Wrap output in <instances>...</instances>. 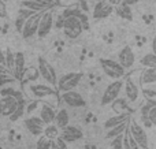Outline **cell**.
Returning <instances> with one entry per match:
<instances>
[{
  "mask_svg": "<svg viewBox=\"0 0 156 149\" xmlns=\"http://www.w3.org/2000/svg\"><path fill=\"white\" fill-rule=\"evenodd\" d=\"M26 95L33 100H41L54 96L55 89L49 84H29L26 86Z\"/></svg>",
  "mask_w": 156,
  "mask_h": 149,
  "instance_id": "6da1fadb",
  "label": "cell"
},
{
  "mask_svg": "<svg viewBox=\"0 0 156 149\" xmlns=\"http://www.w3.org/2000/svg\"><path fill=\"white\" fill-rule=\"evenodd\" d=\"M100 66H101V70L104 71V74L110 77L111 79H122L126 74V70L122 67L118 60L100 59Z\"/></svg>",
  "mask_w": 156,
  "mask_h": 149,
  "instance_id": "7a4b0ae2",
  "label": "cell"
},
{
  "mask_svg": "<svg viewBox=\"0 0 156 149\" xmlns=\"http://www.w3.org/2000/svg\"><path fill=\"white\" fill-rule=\"evenodd\" d=\"M37 68H38V73H40V77L47 84L56 85V82H58L56 71H55L54 66H52L48 60L44 59L43 56H40L37 59Z\"/></svg>",
  "mask_w": 156,
  "mask_h": 149,
  "instance_id": "3957f363",
  "label": "cell"
},
{
  "mask_svg": "<svg viewBox=\"0 0 156 149\" xmlns=\"http://www.w3.org/2000/svg\"><path fill=\"white\" fill-rule=\"evenodd\" d=\"M62 29H63V33H65L66 37L77 38L81 36V33L83 32L85 27H83L80 18H77V16H67V18H65Z\"/></svg>",
  "mask_w": 156,
  "mask_h": 149,
  "instance_id": "277c9868",
  "label": "cell"
},
{
  "mask_svg": "<svg viewBox=\"0 0 156 149\" xmlns=\"http://www.w3.org/2000/svg\"><path fill=\"white\" fill-rule=\"evenodd\" d=\"M82 73H67L62 75L56 82V88L59 92H67V90H73L80 85L81 79H82Z\"/></svg>",
  "mask_w": 156,
  "mask_h": 149,
  "instance_id": "5b68a950",
  "label": "cell"
},
{
  "mask_svg": "<svg viewBox=\"0 0 156 149\" xmlns=\"http://www.w3.org/2000/svg\"><path fill=\"white\" fill-rule=\"evenodd\" d=\"M122 89H123V81L121 79H114L107 88L103 92V96H101V104L103 106H108L111 104L114 100L119 97L121 95Z\"/></svg>",
  "mask_w": 156,
  "mask_h": 149,
  "instance_id": "8992f818",
  "label": "cell"
},
{
  "mask_svg": "<svg viewBox=\"0 0 156 149\" xmlns=\"http://www.w3.org/2000/svg\"><path fill=\"white\" fill-rule=\"evenodd\" d=\"M45 11V10H44ZM44 11H38V12L33 14L30 18H27L26 21H25V25L23 27H22V37L25 38V40H27V38H32L34 37L36 34H37V29H38V22H40V18L41 15H43Z\"/></svg>",
  "mask_w": 156,
  "mask_h": 149,
  "instance_id": "52a82bcc",
  "label": "cell"
},
{
  "mask_svg": "<svg viewBox=\"0 0 156 149\" xmlns=\"http://www.w3.org/2000/svg\"><path fill=\"white\" fill-rule=\"evenodd\" d=\"M54 14H52L51 8H48V10H45L43 12V15H41L40 18V22H38V29H37V36L40 38H44L47 37V36L51 33L52 27H54Z\"/></svg>",
  "mask_w": 156,
  "mask_h": 149,
  "instance_id": "ba28073f",
  "label": "cell"
},
{
  "mask_svg": "<svg viewBox=\"0 0 156 149\" xmlns=\"http://www.w3.org/2000/svg\"><path fill=\"white\" fill-rule=\"evenodd\" d=\"M129 129L130 134L133 136V138L136 140V142L138 144V147L141 149H148V145H149V141H148V136H147V131L138 125L137 122H130L129 120Z\"/></svg>",
  "mask_w": 156,
  "mask_h": 149,
  "instance_id": "9c48e42d",
  "label": "cell"
},
{
  "mask_svg": "<svg viewBox=\"0 0 156 149\" xmlns=\"http://www.w3.org/2000/svg\"><path fill=\"white\" fill-rule=\"evenodd\" d=\"M123 89H125V97L129 103L132 104H137L141 99V92H140V86L133 81L132 78H127L123 82Z\"/></svg>",
  "mask_w": 156,
  "mask_h": 149,
  "instance_id": "30bf717a",
  "label": "cell"
},
{
  "mask_svg": "<svg viewBox=\"0 0 156 149\" xmlns=\"http://www.w3.org/2000/svg\"><path fill=\"white\" fill-rule=\"evenodd\" d=\"M62 101L66 106L71 107V108H82L86 106V101L82 96L76 90H67V92H62Z\"/></svg>",
  "mask_w": 156,
  "mask_h": 149,
  "instance_id": "8fae6325",
  "label": "cell"
},
{
  "mask_svg": "<svg viewBox=\"0 0 156 149\" xmlns=\"http://www.w3.org/2000/svg\"><path fill=\"white\" fill-rule=\"evenodd\" d=\"M23 125H25V127L27 129V131H29L32 136H36V137L37 136L40 137L44 131V127H45V123L43 122V119H41L40 116L26 118V119L23 120Z\"/></svg>",
  "mask_w": 156,
  "mask_h": 149,
  "instance_id": "7c38bea8",
  "label": "cell"
},
{
  "mask_svg": "<svg viewBox=\"0 0 156 149\" xmlns=\"http://www.w3.org/2000/svg\"><path fill=\"white\" fill-rule=\"evenodd\" d=\"M59 137L62 140H65L66 142H76L78 140H81L83 137V133L82 130H81L80 127H77V126H73L69 123L66 127L60 129V134Z\"/></svg>",
  "mask_w": 156,
  "mask_h": 149,
  "instance_id": "4fadbf2b",
  "label": "cell"
},
{
  "mask_svg": "<svg viewBox=\"0 0 156 149\" xmlns=\"http://www.w3.org/2000/svg\"><path fill=\"white\" fill-rule=\"evenodd\" d=\"M18 101L21 100H18L14 96H2V99H0V116H10L15 111Z\"/></svg>",
  "mask_w": 156,
  "mask_h": 149,
  "instance_id": "5bb4252c",
  "label": "cell"
},
{
  "mask_svg": "<svg viewBox=\"0 0 156 149\" xmlns=\"http://www.w3.org/2000/svg\"><path fill=\"white\" fill-rule=\"evenodd\" d=\"M114 12V5H111L107 0H101L97 2L93 7V12H92V18L93 19H104L110 16Z\"/></svg>",
  "mask_w": 156,
  "mask_h": 149,
  "instance_id": "9a60e30c",
  "label": "cell"
},
{
  "mask_svg": "<svg viewBox=\"0 0 156 149\" xmlns=\"http://www.w3.org/2000/svg\"><path fill=\"white\" fill-rule=\"evenodd\" d=\"M118 62L121 63V66L125 70H129L134 66L136 63V55L133 52V49L129 45H126L125 48H122L118 54Z\"/></svg>",
  "mask_w": 156,
  "mask_h": 149,
  "instance_id": "2e32d148",
  "label": "cell"
},
{
  "mask_svg": "<svg viewBox=\"0 0 156 149\" xmlns=\"http://www.w3.org/2000/svg\"><path fill=\"white\" fill-rule=\"evenodd\" d=\"M25 55L23 52H15V62H14V68L11 71V75L15 79H21V75L25 70Z\"/></svg>",
  "mask_w": 156,
  "mask_h": 149,
  "instance_id": "e0dca14e",
  "label": "cell"
},
{
  "mask_svg": "<svg viewBox=\"0 0 156 149\" xmlns=\"http://www.w3.org/2000/svg\"><path fill=\"white\" fill-rule=\"evenodd\" d=\"M55 115H56V111L54 109V107H51L47 103H43V106H41V108H40V115H38V116L43 119V122L45 123V125H51V123H54Z\"/></svg>",
  "mask_w": 156,
  "mask_h": 149,
  "instance_id": "ac0fdd59",
  "label": "cell"
},
{
  "mask_svg": "<svg viewBox=\"0 0 156 149\" xmlns=\"http://www.w3.org/2000/svg\"><path fill=\"white\" fill-rule=\"evenodd\" d=\"M114 11H115V14L119 16V18L125 19V21H133L132 5L126 4L125 2H122L121 4L115 5V7H114Z\"/></svg>",
  "mask_w": 156,
  "mask_h": 149,
  "instance_id": "d6986e66",
  "label": "cell"
},
{
  "mask_svg": "<svg viewBox=\"0 0 156 149\" xmlns=\"http://www.w3.org/2000/svg\"><path fill=\"white\" fill-rule=\"evenodd\" d=\"M130 118H132L130 112H121V114L114 115V116H111L110 119L105 120V122H104V127L108 130V129L114 127V126L121 125V123L126 122V120H130Z\"/></svg>",
  "mask_w": 156,
  "mask_h": 149,
  "instance_id": "ffe728a7",
  "label": "cell"
},
{
  "mask_svg": "<svg viewBox=\"0 0 156 149\" xmlns=\"http://www.w3.org/2000/svg\"><path fill=\"white\" fill-rule=\"evenodd\" d=\"M54 123L58 126L59 129H63L70 123V115H69L67 109L66 108H60L56 111V115H55V120Z\"/></svg>",
  "mask_w": 156,
  "mask_h": 149,
  "instance_id": "44dd1931",
  "label": "cell"
},
{
  "mask_svg": "<svg viewBox=\"0 0 156 149\" xmlns=\"http://www.w3.org/2000/svg\"><path fill=\"white\" fill-rule=\"evenodd\" d=\"M140 81L141 84L145 85H154L156 84V67L154 68H144L140 74Z\"/></svg>",
  "mask_w": 156,
  "mask_h": 149,
  "instance_id": "7402d4cb",
  "label": "cell"
},
{
  "mask_svg": "<svg viewBox=\"0 0 156 149\" xmlns=\"http://www.w3.org/2000/svg\"><path fill=\"white\" fill-rule=\"evenodd\" d=\"M40 78V73H38V68L36 67H25L23 73L21 75V79L19 81H23L25 84L27 82H32V81H37Z\"/></svg>",
  "mask_w": 156,
  "mask_h": 149,
  "instance_id": "603a6c76",
  "label": "cell"
},
{
  "mask_svg": "<svg viewBox=\"0 0 156 149\" xmlns=\"http://www.w3.org/2000/svg\"><path fill=\"white\" fill-rule=\"evenodd\" d=\"M127 126H129V120H126V122L121 123V125H116V126H114V127L108 129V130H107V134H105V138L112 140V138H115V137H118V136H121V134H123L125 131H126Z\"/></svg>",
  "mask_w": 156,
  "mask_h": 149,
  "instance_id": "cb8c5ba5",
  "label": "cell"
},
{
  "mask_svg": "<svg viewBox=\"0 0 156 149\" xmlns=\"http://www.w3.org/2000/svg\"><path fill=\"white\" fill-rule=\"evenodd\" d=\"M60 134V129L58 127L55 123H51V125H45V127H44V131H43V136H45L47 138H49L52 141V140L58 138Z\"/></svg>",
  "mask_w": 156,
  "mask_h": 149,
  "instance_id": "d4e9b609",
  "label": "cell"
},
{
  "mask_svg": "<svg viewBox=\"0 0 156 149\" xmlns=\"http://www.w3.org/2000/svg\"><path fill=\"white\" fill-rule=\"evenodd\" d=\"M140 64L143 66L144 68H154L156 67V54L151 52V54L144 55L140 59Z\"/></svg>",
  "mask_w": 156,
  "mask_h": 149,
  "instance_id": "484cf974",
  "label": "cell"
},
{
  "mask_svg": "<svg viewBox=\"0 0 156 149\" xmlns=\"http://www.w3.org/2000/svg\"><path fill=\"white\" fill-rule=\"evenodd\" d=\"M123 148L125 149H141L138 147L137 142H136V140L133 138V136L130 134L129 129H126V131L123 133Z\"/></svg>",
  "mask_w": 156,
  "mask_h": 149,
  "instance_id": "4316f807",
  "label": "cell"
},
{
  "mask_svg": "<svg viewBox=\"0 0 156 149\" xmlns=\"http://www.w3.org/2000/svg\"><path fill=\"white\" fill-rule=\"evenodd\" d=\"M127 103H129V101H127L126 99H119L118 97L116 100H114L111 104H112V108L115 109L118 114H121V112H130Z\"/></svg>",
  "mask_w": 156,
  "mask_h": 149,
  "instance_id": "83f0119b",
  "label": "cell"
},
{
  "mask_svg": "<svg viewBox=\"0 0 156 149\" xmlns=\"http://www.w3.org/2000/svg\"><path fill=\"white\" fill-rule=\"evenodd\" d=\"M25 107H26V103H25L23 100L18 101V106H16L15 111H14L12 114L8 116L11 122H16V120H19L22 116H23V114H25Z\"/></svg>",
  "mask_w": 156,
  "mask_h": 149,
  "instance_id": "f1b7e54d",
  "label": "cell"
},
{
  "mask_svg": "<svg viewBox=\"0 0 156 149\" xmlns=\"http://www.w3.org/2000/svg\"><path fill=\"white\" fill-rule=\"evenodd\" d=\"M22 7H27L30 8V10L36 11V12H38V11H44V10H48L47 7H44L43 4H40V3L34 2V0H23V2L21 3Z\"/></svg>",
  "mask_w": 156,
  "mask_h": 149,
  "instance_id": "f546056e",
  "label": "cell"
},
{
  "mask_svg": "<svg viewBox=\"0 0 156 149\" xmlns=\"http://www.w3.org/2000/svg\"><path fill=\"white\" fill-rule=\"evenodd\" d=\"M14 62H15V54L11 52L10 49H7V52H5V55H4V66H5V68L8 70V73L12 71Z\"/></svg>",
  "mask_w": 156,
  "mask_h": 149,
  "instance_id": "4dcf8cb0",
  "label": "cell"
},
{
  "mask_svg": "<svg viewBox=\"0 0 156 149\" xmlns=\"http://www.w3.org/2000/svg\"><path fill=\"white\" fill-rule=\"evenodd\" d=\"M0 95L2 96H14V97H16L18 100H23L22 93L18 92V90H15V89H12V88H2Z\"/></svg>",
  "mask_w": 156,
  "mask_h": 149,
  "instance_id": "1f68e13d",
  "label": "cell"
},
{
  "mask_svg": "<svg viewBox=\"0 0 156 149\" xmlns=\"http://www.w3.org/2000/svg\"><path fill=\"white\" fill-rule=\"evenodd\" d=\"M51 140L47 138L45 136L41 134L37 140V144H36V149H51Z\"/></svg>",
  "mask_w": 156,
  "mask_h": 149,
  "instance_id": "d6a6232c",
  "label": "cell"
},
{
  "mask_svg": "<svg viewBox=\"0 0 156 149\" xmlns=\"http://www.w3.org/2000/svg\"><path fill=\"white\" fill-rule=\"evenodd\" d=\"M51 149H69L67 148V142H66L65 140H62L60 137H58V138L52 140Z\"/></svg>",
  "mask_w": 156,
  "mask_h": 149,
  "instance_id": "836d02e7",
  "label": "cell"
},
{
  "mask_svg": "<svg viewBox=\"0 0 156 149\" xmlns=\"http://www.w3.org/2000/svg\"><path fill=\"white\" fill-rule=\"evenodd\" d=\"M14 77L10 75V73H0V88L5 86V85L11 84V82L14 81Z\"/></svg>",
  "mask_w": 156,
  "mask_h": 149,
  "instance_id": "e575fe53",
  "label": "cell"
},
{
  "mask_svg": "<svg viewBox=\"0 0 156 149\" xmlns=\"http://www.w3.org/2000/svg\"><path fill=\"white\" fill-rule=\"evenodd\" d=\"M111 148L112 149H125L123 148V134L111 140Z\"/></svg>",
  "mask_w": 156,
  "mask_h": 149,
  "instance_id": "d590c367",
  "label": "cell"
},
{
  "mask_svg": "<svg viewBox=\"0 0 156 149\" xmlns=\"http://www.w3.org/2000/svg\"><path fill=\"white\" fill-rule=\"evenodd\" d=\"M33 14H36V11L30 10V8H27V7H22V5H21V8H19V11H18V15H19V16H22L23 19L30 18V16H32Z\"/></svg>",
  "mask_w": 156,
  "mask_h": 149,
  "instance_id": "8d00e7d4",
  "label": "cell"
},
{
  "mask_svg": "<svg viewBox=\"0 0 156 149\" xmlns=\"http://www.w3.org/2000/svg\"><path fill=\"white\" fill-rule=\"evenodd\" d=\"M148 120L151 122V125H154L156 126V106H154L151 109H149V112H148Z\"/></svg>",
  "mask_w": 156,
  "mask_h": 149,
  "instance_id": "74e56055",
  "label": "cell"
},
{
  "mask_svg": "<svg viewBox=\"0 0 156 149\" xmlns=\"http://www.w3.org/2000/svg\"><path fill=\"white\" fill-rule=\"evenodd\" d=\"M25 21L26 19H23L22 16H16V19H15V29H16V32L18 33H21L22 32V27H23V25H25Z\"/></svg>",
  "mask_w": 156,
  "mask_h": 149,
  "instance_id": "f35d334b",
  "label": "cell"
},
{
  "mask_svg": "<svg viewBox=\"0 0 156 149\" xmlns=\"http://www.w3.org/2000/svg\"><path fill=\"white\" fill-rule=\"evenodd\" d=\"M5 3L7 2L0 0V19H3V18L7 16V5H5Z\"/></svg>",
  "mask_w": 156,
  "mask_h": 149,
  "instance_id": "ab89813d",
  "label": "cell"
},
{
  "mask_svg": "<svg viewBox=\"0 0 156 149\" xmlns=\"http://www.w3.org/2000/svg\"><path fill=\"white\" fill-rule=\"evenodd\" d=\"M34 2L40 3V4H43L44 7H47V8H52V7H54V3H52L51 0H34Z\"/></svg>",
  "mask_w": 156,
  "mask_h": 149,
  "instance_id": "60d3db41",
  "label": "cell"
},
{
  "mask_svg": "<svg viewBox=\"0 0 156 149\" xmlns=\"http://www.w3.org/2000/svg\"><path fill=\"white\" fill-rule=\"evenodd\" d=\"M108 3H110L111 5H114V7H115V5H118V4H121L122 2H123V0H107Z\"/></svg>",
  "mask_w": 156,
  "mask_h": 149,
  "instance_id": "b9f144b4",
  "label": "cell"
},
{
  "mask_svg": "<svg viewBox=\"0 0 156 149\" xmlns=\"http://www.w3.org/2000/svg\"><path fill=\"white\" fill-rule=\"evenodd\" d=\"M123 2L129 5H134V4H137V3H140L141 0H123Z\"/></svg>",
  "mask_w": 156,
  "mask_h": 149,
  "instance_id": "7bdbcfd3",
  "label": "cell"
},
{
  "mask_svg": "<svg viewBox=\"0 0 156 149\" xmlns=\"http://www.w3.org/2000/svg\"><path fill=\"white\" fill-rule=\"evenodd\" d=\"M152 52L154 54H156V37L152 40Z\"/></svg>",
  "mask_w": 156,
  "mask_h": 149,
  "instance_id": "ee69618b",
  "label": "cell"
},
{
  "mask_svg": "<svg viewBox=\"0 0 156 149\" xmlns=\"http://www.w3.org/2000/svg\"><path fill=\"white\" fill-rule=\"evenodd\" d=\"M0 73H8V70L5 68V66L2 64V63H0Z\"/></svg>",
  "mask_w": 156,
  "mask_h": 149,
  "instance_id": "f6af8a7d",
  "label": "cell"
},
{
  "mask_svg": "<svg viewBox=\"0 0 156 149\" xmlns=\"http://www.w3.org/2000/svg\"><path fill=\"white\" fill-rule=\"evenodd\" d=\"M0 63H2V64H4V55H3L2 52H0Z\"/></svg>",
  "mask_w": 156,
  "mask_h": 149,
  "instance_id": "bcb514c9",
  "label": "cell"
},
{
  "mask_svg": "<svg viewBox=\"0 0 156 149\" xmlns=\"http://www.w3.org/2000/svg\"><path fill=\"white\" fill-rule=\"evenodd\" d=\"M52 3H54V5H56V4H59L60 3V0H51Z\"/></svg>",
  "mask_w": 156,
  "mask_h": 149,
  "instance_id": "7dc6e473",
  "label": "cell"
},
{
  "mask_svg": "<svg viewBox=\"0 0 156 149\" xmlns=\"http://www.w3.org/2000/svg\"><path fill=\"white\" fill-rule=\"evenodd\" d=\"M151 103H152V106H156V97L155 99H151Z\"/></svg>",
  "mask_w": 156,
  "mask_h": 149,
  "instance_id": "c3c4849f",
  "label": "cell"
},
{
  "mask_svg": "<svg viewBox=\"0 0 156 149\" xmlns=\"http://www.w3.org/2000/svg\"><path fill=\"white\" fill-rule=\"evenodd\" d=\"M92 2H94V3H97V2H101V0H92Z\"/></svg>",
  "mask_w": 156,
  "mask_h": 149,
  "instance_id": "681fc988",
  "label": "cell"
},
{
  "mask_svg": "<svg viewBox=\"0 0 156 149\" xmlns=\"http://www.w3.org/2000/svg\"><path fill=\"white\" fill-rule=\"evenodd\" d=\"M0 149H3V147H0Z\"/></svg>",
  "mask_w": 156,
  "mask_h": 149,
  "instance_id": "f907efd6",
  "label": "cell"
},
{
  "mask_svg": "<svg viewBox=\"0 0 156 149\" xmlns=\"http://www.w3.org/2000/svg\"><path fill=\"white\" fill-rule=\"evenodd\" d=\"M66 2H70V0H66Z\"/></svg>",
  "mask_w": 156,
  "mask_h": 149,
  "instance_id": "816d5d0a",
  "label": "cell"
},
{
  "mask_svg": "<svg viewBox=\"0 0 156 149\" xmlns=\"http://www.w3.org/2000/svg\"><path fill=\"white\" fill-rule=\"evenodd\" d=\"M4 2H8V0H4Z\"/></svg>",
  "mask_w": 156,
  "mask_h": 149,
  "instance_id": "f5cc1de1",
  "label": "cell"
}]
</instances>
